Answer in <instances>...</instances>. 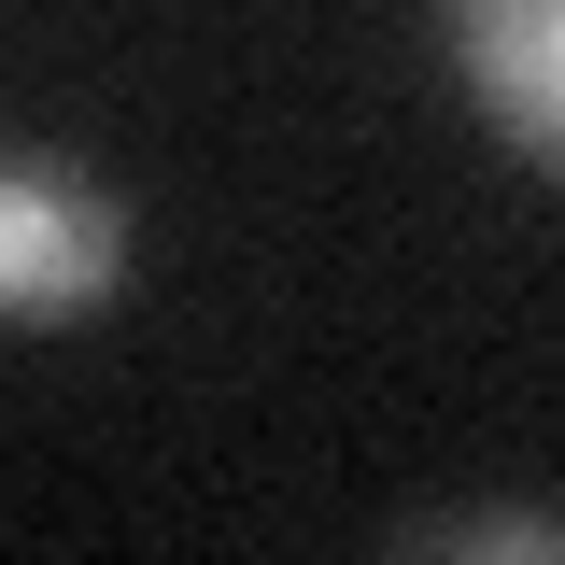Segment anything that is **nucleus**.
Here are the masks:
<instances>
[{
  "instance_id": "f257e3e1",
  "label": "nucleus",
  "mask_w": 565,
  "mask_h": 565,
  "mask_svg": "<svg viewBox=\"0 0 565 565\" xmlns=\"http://www.w3.org/2000/svg\"><path fill=\"white\" fill-rule=\"evenodd\" d=\"M128 282V212L71 156H0V326H85Z\"/></svg>"
},
{
  "instance_id": "f03ea898",
  "label": "nucleus",
  "mask_w": 565,
  "mask_h": 565,
  "mask_svg": "<svg viewBox=\"0 0 565 565\" xmlns=\"http://www.w3.org/2000/svg\"><path fill=\"white\" fill-rule=\"evenodd\" d=\"M452 71L494 114V141L565 170V0H452Z\"/></svg>"
},
{
  "instance_id": "7ed1b4c3",
  "label": "nucleus",
  "mask_w": 565,
  "mask_h": 565,
  "mask_svg": "<svg viewBox=\"0 0 565 565\" xmlns=\"http://www.w3.org/2000/svg\"><path fill=\"white\" fill-rule=\"evenodd\" d=\"M396 552H537V565H565V523L552 509H411Z\"/></svg>"
}]
</instances>
